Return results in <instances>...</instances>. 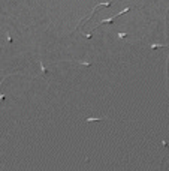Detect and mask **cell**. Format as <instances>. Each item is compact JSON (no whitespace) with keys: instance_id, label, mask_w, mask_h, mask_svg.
I'll list each match as a JSON object with an SVG mask.
<instances>
[{"instance_id":"6da1fadb","label":"cell","mask_w":169,"mask_h":171,"mask_svg":"<svg viewBox=\"0 0 169 171\" xmlns=\"http://www.w3.org/2000/svg\"><path fill=\"white\" fill-rule=\"evenodd\" d=\"M102 120H108L106 117H87L85 123H91V122H102Z\"/></svg>"},{"instance_id":"7a4b0ae2","label":"cell","mask_w":169,"mask_h":171,"mask_svg":"<svg viewBox=\"0 0 169 171\" xmlns=\"http://www.w3.org/2000/svg\"><path fill=\"white\" fill-rule=\"evenodd\" d=\"M39 66H40V72H42V75H44V77H47V75H48V69L44 66V62H42V59H39Z\"/></svg>"},{"instance_id":"3957f363","label":"cell","mask_w":169,"mask_h":171,"mask_svg":"<svg viewBox=\"0 0 169 171\" xmlns=\"http://www.w3.org/2000/svg\"><path fill=\"white\" fill-rule=\"evenodd\" d=\"M163 47H165L163 44H151V45H150V48H151V50H157V48H163Z\"/></svg>"},{"instance_id":"277c9868","label":"cell","mask_w":169,"mask_h":171,"mask_svg":"<svg viewBox=\"0 0 169 171\" xmlns=\"http://www.w3.org/2000/svg\"><path fill=\"white\" fill-rule=\"evenodd\" d=\"M76 65H81V66H91L90 62H76Z\"/></svg>"},{"instance_id":"5b68a950","label":"cell","mask_w":169,"mask_h":171,"mask_svg":"<svg viewBox=\"0 0 169 171\" xmlns=\"http://www.w3.org/2000/svg\"><path fill=\"white\" fill-rule=\"evenodd\" d=\"M117 35H118V38H120V39H123V38H126V36H127L126 33H121V32H118Z\"/></svg>"},{"instance_id":"8992f818","label":"cell","mask_w":169,"mask_h":171,"mask_svg":"<svg viewBox=\"0 0 169 171\" xmlns=\"http://www.w3.org/2000/svg\"><path fill=\"white\" fill-rule=\"evenodd\" d=\"M6 36H8V42H12V38H11V35L8 33V35H6Z\"/></svg>"}]
</instances>
